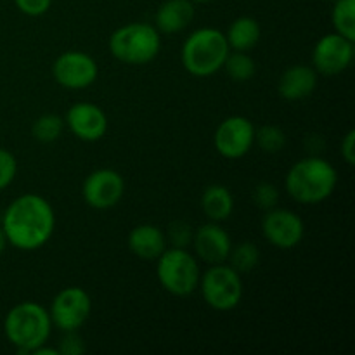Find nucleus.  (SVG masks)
Returning a JSON list of instances; mask_svg holds the SVG:
<instances>
[{"label": "nucleus", "instance_id": "34", "mask_svg": "<svg viewBox=\"0 0 355 355\" xmlns=\"http://www.w3.org/2000/svg\"><path fill=\"white\" fill-rule=\"evenodd\" d=\"M191 2H193V3H207V2H210V0H191Z\"/></svg>", "mask_w": 355, "mask_h": 355}, {"label": "nucleus", "instance_id": "18", "mask_svg": "<svg viewBox=\"0 0 355 355\" xmlns=\"http://www.w3.org/2000/svg\"><path fill=\"white\" fill-rule=\"evenodd\" d=\"M194 17V3L191 0H165L155 14V28L159 33H180Z\"/></svg>", "mask_w": 355, "mask_h": 355}, {"label": "nucleus", "instance_id": "7", "mask_svg": "<svg viewBox=\"0 0 355 355\" xmlns=\"http://www.w3.org/2000/svg\"><path fill=\"white\" fill-rule=\"evenodd\" d=\"M198 288L208 307L218 312L234 311L241 304L245 293L241 274L225 262L214 263L210 269L205 270Z\"/></svg>", "mask_w": 355, "mask_h": 355}, {"label": "nucleus", "instance_id": "26", "mask_svg": "<svg viewBox=\"0 0 355 355\" xmlns=\"http://www.w3.org/2000/svg\"><path fill=\"white\" fill-rule=\"evenodd\" d=\"M253 201H255L257 207L267 211L277 205V201H279V191H277V187L274 184L260 182L253 189Z\"/></svg>", "mask_w": 355, "mask_h": 355}, {"label": "nucleus", "instance_id": "22", "mask_svg": "<svg viewBox=\"0 0 355 355\" xmlns=\"http://www.w3.org/2000/svg\"><path fill=\"white\" fill-rule=\"evenodd\" d=\"M331 21L336 33L355 42V0H333Z\"/></svg>", "mask_w": 355, "mask_h": 355}, {"label": "nucleus", "instance_id": "28", "mask_svg": "<svg viewBox=\"0 0 355 355\" xmlns=\"http://www.w3.org/2000/svg\"><path fill=\"white\" fill-rule=\"evenodd\" d=\"M59 355H82L85 352V343L78 331H66L58 345Z\"/></svg>", "mask_w": 355, "mask_h": 355}, {"label": "nucleus", "instance_id": "33", "mask_svg": "<svg viewBox=\"0 0 355 355\" xmlns=\"http://www.w3.org/2000/svg\"><path fill=\"white\" fill-rule=\"evenodd\" d=\"M6 246H7V239H6V234H3L2 227H0V255H2V253H3V250H6Z\"/></svg>", "mask_w": 355, "mask_h": 355}, {"label": "nucleus", "instance_id": "30", "mask_svg": "<svg viewBox=\"0 0 355 355\" xmlns=\"http://www.w3.org/2000/svg\"><path fill=\"white\" fill-rule=\"evenodd\" d=\"M168 234L172 245L179 246V248H186L187 243L193 239V231H191L189 225L184 224V222H175V224H172Z\"/></svg>", "mask_w": 355, "mask_h": 355}, {"label": "nucleus", "instance_id": "19", "mask_svg": "<svg viewBox=\"0 0 355 355\" xmlns=\"http://www.w3.org/2000/svg\"><path fill=\"white\" fill-rule=\"evenodd\" d=\"M201 210L210 222H224L234 211V196L229 187L222 184H211L201 194Z\"/></svg>", "mask_w": 355, "mask_h": 355}, {"label": "nucleus", "instance_id": "6", "mask_svg": "<svg viewBox=\"0 0 355 355\" xmlns=\"http://www.w3.org/2000/svg\"><path fill=\"white\" fill-rule=\"evenodd\" d=\"M156 277L163 290L173 297H189L200 284V262L186 248L172 246L156 259Z\"/></svg>", "mask_w": 355, "mask_h": 355}, {"label": "nucleus", "instance_id": "32", "mask_svg": "<svg viewBox=\"0 0 355 355\" xmlns=\"http://www.w3.org/2000/svg\"><path fill=\"white\" fill-rule=\"evenodd\" d=\"M31 355H59V350L58 347H47V343H44V345L37 347Z\"/></svg>", "mask_w": 355, "mask_h": 355}, {"label": "nucleus", "instance_id": "14", "mask_svg": "<svg viewBox=\"0 0 355 355\" xmlns=\"http://www.w3.org/2000/svg\"><path fill=\"white\" fill-rule=\"evenodd\" d=\"M64 125L80 141L96 142L106 135L107 116L97 104L83 101L69 107Z\"/></svg>", "mask_w": 355, "mask_h": 355}, {"label": "nucleus", "instance_id": "15", "mask_svg": "<svg viewBox=\"0 0 355 355\" xmlns=\"http://www.w3.org/2000/svg\"><path fill=\"white\" fill-rule=\"evenodd\" d=\"M193 245L198 259L211 266L224 263L232 250L231 238L218 222H208L198 227L193 234Z\"/></svg>", "mask_w": 355, "mask_h": 355}, {"label": "nucleus", "instance_id": "21", "mask_svg": "<svg viewBox=\"0 0 355 355\" xmlns=\"http://www.w3.org/2000/svg\"><path fill=\"white\" fill-rule=\"evenodd\" d=\"M222 69H225V73L234 82H248V80H252L255 76L257 64L248 52L232 51L225 58Z\"/></svg>", "mask_w": 355, "mask_h": 355}, {"label": "nucleus", "instance_id": "1", "mask_svg": "<svg viewBox=\"0 0 355 355\" xmlns=\"http://www.w3.org/2000/svg\"><path fill=\"white\" fill-rule=\"evenodd\" d=\"M0 227L7 245L21 252H35L54 234V208L40 194H21L6 208Z\"/></svg>", "mask_w": 355, "mask_h": 355}, {"label": "nucleus", "instance_id": "3", "mask_svg": "<svg viewBox=\"0 0 355 355\" xmlns=\"http://www.w3.org/2000/svg\"><path fill=\"white\" fill-rule=\"evenodd\" d=\"M52 321L49 311L37 302H23L7 312L3 333L10 345L23 355H31L37 347L47 343Z\"/></svg>", "mask_w": 355, "mask_h": 355}, {"label": "nucleus", "instance_id": "2", "mask_svg": "<svg viewBox=\"0 0 355 355\" xmlns=\"http://www.w3.org/2000/svg\"><path fill=\"white\" fill-rule=\"evenodd\" d=\"M336 184V168L319 156H309L297 162L284 179L288 194L302 205L322 203L335 193Z\"/></svg>", "mask_w": 355, "mask_h": 355}, {"label": "nucleus", "instance_id": "25", "mask_svg": "<svg viewBox=\"0 0 355 355\" xmlns=\"http://www.w3.org/2000/svg\"><path fill=\"white\" fill-rule=\"evenodd\" d=\"M255 142L266 153H279L286 144V134L277 125H263L255 130Z\"/></svg>", "mask_w": 355, "mask_h": 355}, {"label": "nucleus", "instance_id": "10", "mask_svg": "<svg viewBox=\"0 0 355 355\" xmlns=\"http://www.w3.org/2000/svg\"><path fill=\"white\" fill-rule=\"evenodd\" d=\"M215 149L227 159H239L248 155L255 144V127L245 116H229L217 127L214 135Z\"/></svg>", "mask_w": 355, "mask_h": 355}, {"label": "nucleus", "instance_id": "24", "mask_svg": "<svg viewBox=\"0 0 355 355\" xmlns=\"http://www.w3.org/2000/svg\"><path fill=\"white\" fill-rule=\"evenodd\" d=\"M227 260H231V267L238 270L239 274L252 272L260 262V250L252 241L241 243L231 250Z\"/></svg>", "mask_w": 355, "mask_h": 355}, {"label": "nucleus", "instance_id": "9", "mask_svg": "<svg viewBox=\"0 0 355 355\" xmlns=\"http://www.w3.org/2000/svg\"><path fill=\"white\" fill-rule=\"evenodd\" d=\"M99 75L96 59L82 51H66L52 64V76L64 89L80 90L92 85Z\"/></svg>", "mask_w": 355, "mask_h": 355}, {"label": "nucleus", "instance_id": "17", "mask_svg": "<svg viewBox=\"0 0 355 355\" xmlns=\"http://www.w3.org/2000/svg\"><path fill=\"white\" fill-rule=\"evenodd\" d=\"M127 245L141 260H156L166 250V236L158 225L141 224L128 232Z\"/></svg>", "mask_w": 355, "mask_h": 355}, {"label": "nucleus", "instance_id": "35", "mask_svg": "<svg viewBox=\"0 0 355 355\" xmlns=\"http://www.w3.org/2000/svg\"><path fill=\"white\" fill-rule=\"evenodd\" d=\"M324 2H333V0H324Z\"/></svg>", "mask_w": 355, "mask_h": 355}, {"label": "nucleus", "instance_id": "29", "mask_svg": "<svg viewBox=\"0 0 355 355\" xmlns=\"http://www.w3.org/2000/svg\"><path fill=\"white\" fill-rule=\"evenodd\" d=\"M14 3H16V7L24 16L38 17L49 12V9L52 6V0H14Z\"/></svg>", "mask_w": 355, "mask_h": 355}, {"label": "nucleus", "instance_id": "27", "mask_svg": "<svg viewBox=\"0 0 355 355\" xmlns=\"http://www.w3.org/2000/svg\"><path fill=\"white\" fill-rule=\"evenodd\" d=\"M17 173V159L7 149L0 148V191L9 187Z\"/></svg>", "mask_w": 355, "mask_h": 355}, {"label": "nucleus", "instance_id": "23", "mask_svg": "<svg viewBox=\"0 0 355 355\" xmlns=\"http://www.w3.org/2000/svg\"><path fill=\"white\" fill-rule=\"evenodd\" d=\"M62 130H64V120H62L59 114L55 113H47L42 114L35 120L33 127H31V134L37 141L49 144V142H54L61 137Z\"/></svg>", "mask_w": 355, "mask_h": 355}, {"label": "nucleus", "instance_id": "5", "mask_svg": "<svg viewBox=\"0 0 355 355\" xmlns=\"http://www.w3.org/2000/svg\"><path fill=\"white\" fill-rule=\"evenodd\" d=\"M162 51V33L153 24L128 23L110 37V52L116 61L130 66L149 64Z\"/></svg>", "mask_w": 355, "mask_h": 355}, {"label": "nucleus", "instance_id": "12", "mask_svg": "<svg viewBox=\"0 0 355 355\" xmlns=\"http://www.w3.org/2000/svg\"><path fill=\"white\" fill-rule=\"evenodd\" d=\"M125 194V180L113 168L94 170L83 180L82 196L90 208L110 210L116 207Z\"/></svg>", "mask_w": 355, "mask_h": 355}, {"label": "nucleus", "instance_id": "16", "mask_svg": "<svg viewBox=\"0 0 355 355\" xmlns=\"http://www.w3.org/2000/svg\"><path fill=\"white\" fill-rule=\"evenodd\" d=\"M318 87V71L312 66L297 64L281 75L277 90L286 101H302L311 96Z\"/></svg>", "mask_w": 355, "mask_h": 355}, {"label": "nucleus", "instance_id": "8", "mask_svg": "<svg viewBox=\"0 0 355 355\" xmlns=\"http://www.w3.org/2000/svg\"><path fill=\"white\" fill-rule=\"evenodd\" d=\"M92 312V298L83 288L68 286L59 291L51 304L52 326L66 331H78Z\"/></svg>", "mask_w": 355, "mask_h": 355}, {"label": "nucleus", "instance_id": "4", "mask_svg": "<svg viewBox=\"0 0 355 355\" xmlns=\"http://www.w3.org/2000/svg\"><path fill=\"white\" fill-rule=\"evenodd\" d=\"M229 52L231 49L220 30L200 28L184 40L180 49V61L189 75L207 78L220 71Z\"/></svg>", "mask_w": 355, "mask_h": 355}, {"label": "nucleus", "instance_id": "20", "mask_svg": "<svg viewBox=\"0 0 355 355\" xmlns=\"http://www.w3.org/2000/svg\"><path fill=\"white\" fill-rule=\"evenodd\" d=\"M260 33H262V30H260V24L255 17L241 16L232 21L231 26L227 28V33L224 35L229 49L248 52L260 42Z\"/></svg>", "mask_w": 355, "mask_h": 355}, {"label": "nucleus", "instance_id": "11", "mask_svg": "<svg viewBox=\"0 0 355 355\" xmlns=\"http://www.w3.org/2000/svg\"><path fill=\"white\" fill-rule=\"evenodd\" d=\"M354 61V42L340 33L321 37L312 51V68L324 76H336Z\"/></svg>", "mask_w": 355, "mask_h": 355}, {"label": "nucleus", "instance_id": "31", "mask_svg": "<svg viewBox=\"0 0 355 355\" xmlns=\"http://www.w3.org/2000/svg\"><path fill=\"white\" fill-rule=\"evenodd\" d=\"M340 153H342V158L345 159L347 165H354L355 163V130L354 128H350V130L345 134V137L342 139Z\"/></svg>", "mask_w": 355, "mask_h": 355}, {"label": "nucleus", "instance_id": "13", "mask_svg": "<svg viewBox=\"0 0 355 355\" xmlns=\"http://www.w3.org/2000/svg\"><path fill=\"white\" fill-rule=\"evenodd\" d=\"M262 234L279 250H293L305 236V224L293 210L270 208L262 220Z\"/></svg>", "mask_w": 355, "mask_h": 355}]
</instances>
